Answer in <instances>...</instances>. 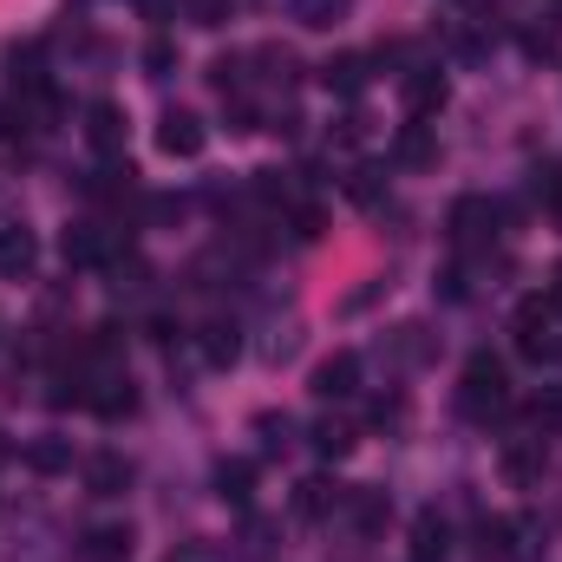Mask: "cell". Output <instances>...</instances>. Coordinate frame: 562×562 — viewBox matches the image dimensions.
<instances>
[{
    "mask_svg": "<svg viewBox=\"0 0 562 562\" xmlns=\"http://www.w3.org/2000/svg\"><path fill=\"white\" fill-rule=\"evenodd\" d=\"M125 132H132L125 105H112V99H92V105H86V144H92L99 157H125Z\"/></svg>",
    "mask_w": 562,
    "mask_h": 562,
    "instance_id": "obj_4",
    "label": "cell"
},
{
    "mask_svg": "<svg viewBox=\"0 0 562 562\" xmlns=\"http://www.w3.org/2000/svg\"><path fill=\"white\" fill-rule=\"evenodd\" d=\"M413 562H445V524H438V517H419V530H413Z\"/></svg>",
    "mask_w": 562,
    "mask_h": 562,
    "instance_id": "obj_22",
    "label": "cell"
},
{
    "mask_svg": "<svg viewBox=\"0 0 562 562\" xmlns=\"http://www.w3.org/2000/svg\"><path fill=\"white\" fill-rule=\"evenodd\" d=\"M557 301H562V262H557Z\"/></svg>",
    "mask_w": 562,
    "mask_h": 562,
    "instance_id": "obj_32",
    "label": "cell"
},
{
    "mask_svg": "<svg viewBox=\"0 0 562 562\" xmlns=\"http://www.w3.org/2000/svg\"><path fill=\"white\" fill-rule=\"evenodd\" d=\"M393 164H406V170L438 164V138H431V125H406V132L393 138Z\"/></svg>",
    "mask_w": 562,
    "mask_h": 562,
    "instance_id": "obj_16",
    "label": "cell"
},
{
    "mask_svg": "<svg viewBox=\"0 0 562 562\" xmlns=\"http://www.w3.org/2000/svg\"><path fill=\"white\" fill-rule=\"evenodd\" d=\"M288 229H294V243H321V229H327V216H321L314 203H294V210H288Z\"/></svg>",
    "mask_w": 562,
    "mask_h": 562,
    "instance_id": "obj_23",
    "label": "cell"
},
{
    "mask_svg": "<svg viewBox=\"0 0 562 562\" xmlns=\"http://www.w3.org/2000/svg\"><path fill=\"white\" fill-rule=\"evenodd\" d=\"M86 484H92V497H119L132 484V464L119 451H99V458H86Z\"/></svg>",
    "mask_w": 562,
    "mask_h": 562,
    "instance_id": "obj_14",
    "label": "cell"
},
{
    "mask_svg": "<svg viewBox=\"0 0 562 562\" xmlns=\"http://www.w3.org/2000/svg\"><path fill=\"white\" fill-rule=\"evenodd\" d=\"M256 99H229V132H256Z\"/></svg>",
    "mask_w": 562,
    "mask_h": 562,
    "instance_id": "obj_29",
    "label": "cell"
},
{
    "mask_svg": "<svg viewBox=\"0 0 562 562\" xmlns=\"http://www.w3.org/2000/svg\"><path fill=\"white\" fill-rule=\"evenodd\" d=\"M216 491H223V504H249V497H256V464H249V458L223 464V471H216Z\"/></svg>",
    "mask_w": 562,
    "mask_h": 562,
    "instance_id": "obj_18",
    "label": "cell"
},
{
    "mask_svg": "<svg viewBox=\"0 0 562 562\" xmlns=\"http://www.w3.org/2000/svg\"><path fill=\"white\" fill-rule=\"evenodd\" d=\"M510 537H517V524H510V517H484V524H477V550H484L491 562H504L510 550H517Z\"/></svg>",
    "mask_w": 562,
    "mask_h": 562,
    "instance_id": "obj_19",
    "label": "cell"
},
{
    "mask_svg": "<svg viewBox=\"0 0 562 562\" xmlns=\"http://www.w3.org/2000/svg\"><path fill=\"white\" fill-rule=\"evenodd\" d=\"M353 393H360V353L340 347L314 367V400H353Z\"/></svg>",
    "mask_w": 562,
    "mask_h": 562,
    "instance_id": "obj_5",
    "label": "cell"
},
{
    "mask_svg": "<svg viewBox=\"0 0 562 562\" xmlns=\"http://www.w3.org/2000/svg\"><path fill=\"white\" fill-rule=\"evenodd\" d=\"M33 269H40V243H33V229H26V223H0V276L26 281Z\"/></svg>",
    "mask_w": 562,
    "mask_h": 562,
    "instance_id": "obj_8",
    "label": "cell"
},
{
    "mask_svg": "<svg viewBox=\"0 0 562 562\" xmlns=\"http://www.w3.org/2000/svg\"><path fill=\"white\" fill-rule=\"evenodd\" d=\"M340 13H347V0H301V20L307 26H334Z\"/></svg>",
    "mask_w": 562,
    "mask_h": 562,
    "instance_id": "obj_25",
    "label": "cell"
},
{
    "mask_svg": "<svg viewBox=\"0 0 562 562\" xmlns=\"http://www.w3.org/2000/svg\"><path fill=\"white\" fill-rule=\"evenodd\" d=\"M144 13H150V20H157V26H164V20H170V13H177V7H183V0H138Z\"/></svg>",
    "mask_w": 562,
    "mask_h": 562,
    "instance_id": "obj_31",
    "label": "cell"
},
{
    "mask_svg": "<svg viewBox=\"0 0 562 562\" xmlns=\"http://www.w3.org/2000/svg\"><path fill=\"white\" fill-rule=\"evenodd\" d=\"M491 223H497L491 196H458V203H451V243H458V249L484 243V236H491Z\"/></svg>",
    "mask_w": 562,
    "mask_h": 562,
    "instance_id": "obj_10",
    "label": "cell"
},
{
    "mask_svg": "<svg viewBox=\"0 0 562 562\" xmlns=\"http://www.w3.org/2000/svg\"><path fill=\"white\" fill-rule=\"evenodd\" d=\"M537 196H543L550 210H562V164H550V170H537Z\"/></svg>",
    "mask_w": 562,
    "mask_h": 562,
    "instance_id": "obj_28",
    "label": "cell"
},
{
    "mask_svg": "<svg viewBox=\"0 0 562 562\" xmlns=\"http://www.w3.org/2000/svg\"><path fill=\"white\" fill-rule=\"evenodd\" d=\"M367 79H373V59H367V53H334V59L321 66V86L340 92V99H360Z\"/></svg>",
    "mask_w": 562,
    "mask_h": 562,
    "instance_id": "obj_9",
    "label": "cell"
},
{
    "mask_svg": "<svg viewBox=\"0 0 562 562\" xmlns=\"http://www.w3.org/2000/svg\"><path fill=\"white\" fill-rule=\"evenodd\" d=\"M347 504H353V524H360V530H380V524H386V497H380V491H353Z\"/></svg>",
    "mask_w": 562,
    "mask_h": 562,
    "instance_id": "obj_24",
    "label": "cell"
},
{
    "mask_svg": "<svg viewBox=\"0 0 562 562\" xmlns=\"http://www.w3.org/2000/svg\"><path fill=\"white\" fill-rule=\"evenodd\" d=\"M373 177H380V170H353V183H347L353 203H380V183H373Z\"/></svg>",
    "mask_w": 562,
    "mask_h": 562,
    "instance_id": "obj_30",
    "label": "cell"
},
{
    "mask_svg": "<svg viewBox=\"0 0 562 562\" xmlns=\"http://www.w3.org/2000/svg\"><path fill=\"white\" fill-rule=\"evenodd\" d=\"M26 471H40V477L72 471V445H66V438H33V445H26Z\"/></svg>",
    "mask_w": 562,
    "mask_h": 562,
    "instance_id": "obj_17",
    "label": "cell"
},
{
    "mask_svg": "<svg viewBox=\"0 0 562 562\" xmlns=\"http://www.w3.org/2000/svg\"><path fill=\"white\" fill-rule=\"evenodd\" d=\"M59 256H66V269H99V262L119 256V236H105L99 223H72L59 236Z\"/></svg>",
    "mask_w": 562,
    "mask_h": 562,
    "instance_id": "obj_3",
    "label": "cell"
},
{
    "mask_svg": "<svg viewBox=\"0 0 562 562\" xmlns=\"http://www.w3.org/2000/svg\"><path fill=\"white\" fill-rule=\"evenodd\" d=\"M510 334H517L524 360H557L562 353V301L557 294H524L517 314H510Z\"/></svg>",
    "mask_w": 562,
    "mask_h": 562,
    "instance_id": "obj_1",
    "label": "cell"
},
{
    "mask_svg": "<svg viewBox=\"0 0 562 562\" xmlns=\"http://www.w3.org/2000/svg\"><path fill=\"white\" fill-rule=\"evenodd\" d=\"M183 7H190L196 26H223V20H229V0H183Z\"/></svg>",
    "mask_w": 562,
    "mask_h": 562,
    "instance_id": "obj_26",
    "label": "cell"
},
{
    "mask_svg": "<svg viewBox=\"0 0 562 562\" xmlns=\"http://www.w3.org/2000/svg\"><path fill=\"white\" fill-rule=\"evenodd\" d=\"M504 406H510V373H504V360H497V353H471L464 373H458V413H464V419H491V413H504Z\"/></svg>",
    "mask_w": 562,
    "mask_h": 562,
    "instance_id": "obj_2",
    "label": "cell"
},
{
    "mask_svg": "<svg viewBox=\"0 0 562 562\" xmlns=\"http://www.w3.org/2000/svg\"><path fill=\"white\" fill-rule=\"evenodd\" d=\"M340 504H347V491H340L334 477H301V484H294V517H307V524L334 517Z\"/></svg>",
    "mask_w": 562,
    "mask_h": 562,
    "instance_id": "obj_11",
    "label": "cell"
},
{
    "mask_svg": "<svg viewBox=\"0 0 562 562\" xmlns=\"http://www.w3.org/2000/svg\"><path fill=\"white\" fill-rule=\"evenodd\" d=\"M196 347H203V360H210V367H236V353H243V327L216 314V321H203Z\"/></svg>",
    "mask_w": 562,
    "mask_h": 562,
    "instance_id": "obj_13",
    "label": "cell"
},
{
    "mask_svg": "<svg viewBox=\"0 0 562 562\" xmlns=\"http://www.w3.org/2000/svg\"><path fill=\"white\" fill-rule=\"evenodd\" d=\"M99 419H132L138 413V386H132V373H99L92 367V400H86Z\"/></svg>",
    "mask_w": 562,
    "mask_h": 562,
    "instance_id": "obj_6",
    "label": "cell"
},
{
    "mask_svg": "<svg viewBox=\"0 0 562 562\" xmlns=\"http://www.w3.org/2000/svg\"><path fill=\"white\" fill-rule=\"evenodd\" d=\"M203 144H210V132H203L196 112H164V119H157V150H164V157H196Z\"/></svg>",
    "mask_w": 562,
    "mask_h": 562,
    "instance_id": "obj_7",
    "label": "cell"
},
{
    "mask_svg": "<svg viewBox=\"0 0 562 562\" xmlns=\"http://www.w3.org/2000/svg\"><path fill=\"white\" fill-rule=\"evenodd\" d=\"M132 524H99V530H86V543H79V562H132Z\"/></svg>",
    "mask_w": 562,
    "mask_h": 562,
    "instance_id": "obj_12",
    "label": "cell"
},
{
    "mask_svg": "<svg viewBox=\"0 0 562 562\" xmlns=\"http://www.w3.org/2000/svg\"><path fill=\"white\" fill-rule=\"evenodd\" d=\"M144 66H150L157 79H164V72L177 66V46H170V40H150V46H144Z\"/></svg>",
    "mask_w": 562,
    "mask_h": 562,
    "instance_id": "obj_27",
    "label": "cell"
},
{
    "mask_svg": "<svg viewBox=\"0 0 562 562\" xmlns=\"http://www.w3.org/2000/svg\"><path fill=\"white\" fill-rule=\"evenodd\" d=\"M445 99H451L445 72H431V66H419V72H406V105H413V119H425V112H438Z\"/></svg>",
    "mask_w": 562,
    "mask_h": 562,
    "instance_id": "obj_15",
    "label": "cell"
},
{
    "mask_svg": "<svg viewBox=\"0 0 562 562\" xmlns=\"http://www.w3.org/2000/svg\"><path fill=\"white\" fill-rule=\"evenodd\" d=\"M537 471H543V438H537V445H510V451H504V477H510V484H530Z\"/></svg>",
    "mask_w": 562,
    "mask_h": 562,
    "instance_id": "obj_21",
    "label": "cell"
},
{
    "mask_svg": "<svg viewBox=\"0 0 562 562\" xmlns=\"http://www.w3.org/2000/svg\"><path fill=\"white\" fill-rule=\"evenodd\" d=\"M353 438H360V431H353L347 419H321V425H314V451H321V458H347V451H353Z\"/></svg>",
    "mask_w": 562,
    "mask_h": 562,
    "instance_id": "obj_20",
    "label": "cell"
}]
</instances>
